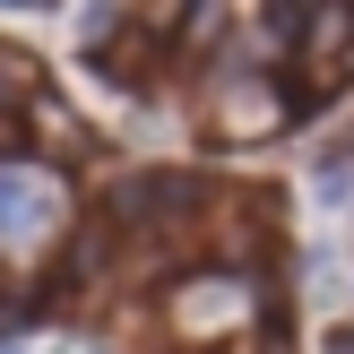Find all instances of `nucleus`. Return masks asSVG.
Instances as JSON below:
<instances>
[{
    "mask_svg": "<svg viewBox=\"0 0 354 354\" xmlns=\"http://www.w3.org/2000/svg\"><path fill=\"white\" fill-rule=\"evenodd\" d=\"M207 130L216 138H268V130H286V86L277 78H216L207 86Z\"/></svg>",
    "mask_w": 354,
    "mask_h": 354,
    "instance_id": "obj_1",
    "label": "nucleus"
},
{
    "mask_svg": "<svg viewBox=\"0 0 354 354\" xmlns=\"http://www.w3.org/2000/svg\"><path fill=\"white\" fill-rule=\"evenodd\" d=\"M251 320V294L234 286V277H199V286H182V328H242Z\"/></svg>",
    "mask_w": 354,
    "mask_h": 354,
    "instance_id": "obj_2",
    "label": "nucleus"
},
{
    "mask_svg": "<svg viewBox=\"0 0 354 354\" xmlns=\"http://www.w3.org/2000/svg\"><path fill=\"white\" fill-rule=\"evenodd\" d=\"M26 216H35V190H26V173H17V165H0V234H17Z\"/></svg>",
    "mask_w": 354,
    "mask_h": 354,
    "instance_id": "obj_3",
    "label": "nucleus"
},
{
    "mask_svg": "<svg viewBox=\"0 0 354 354\" xmlns=\"http://www.w3.org/2000/svg\"><path fill=\"white\" fill-rule=\"evenodd\" d=\"M0 320H9V303H0Z\"/></svg>",
    "mask_w": 354,
    "mask_h": 354,
    "instance_id": "obj_4",
    "label": "nucleus"
}]
</instances>
